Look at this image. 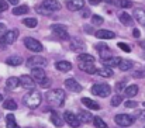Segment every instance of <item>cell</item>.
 <instances>
[{"mask_svg":"<svg viewBox=\"0 0 145 128\" xmlns=\"http://www.w3.org/2000/svg\"><path fill=\"white\" fill-rule=\"evenodd\" d=\"M45 99L52 107H61L63 106L65 103V99H66V93L65 90L62 89H52V90H48L47 94H45Z\"/></svg>","mask_w":145,"mask_h":128,"instance_id":"1","label":"cell"},{"mask_svg":"<svg viewBox=\"0 0 145 128\" xmlns=\"http://www.w3.org/2000/svg\"><path fill=\"white\" fill-rule=\"evenodd\" d=\"M23 101H24V104L27 106V107H30V108H37V107H40V104L42 103V96H41V93L40 91H37V90H30L25 96H24V99H23Z\"/></svg>","mask_w":145,"mask_h":128,"instance_id":"2","label":"cell"},{"mask_svg":"<svg viewBox=\"0 0 145 128\" xmlns=\"http://www.w3.org/2000/svg\"><path fill=\"white\" fill-rule=\"evenodd\" d=\"M18 37V30H10V31H6L1 37H0V48L4 49L7 45H11L13 42H16Z\"/></svg>","mask_w":145,"mask_h":128,"instance_id":"3","label":"cell"},{"mask_svg":"<svg viewBox=\"0 0 145 128\" xmlns=\"http://www.w3.org/2000/svg\"><path fill=\"white\" fill-rule=\"evenodd\" d=\"M92 93L99 97H107L111 93V86L107 83H96L92 87Z\"/></svg>","mask_w":145,"mask_h":128,"instance_id":"4","label":"cell"},{"mask_svg":"<svg viewBox=\"0 0 145 128\" xmlns=\"http://www.w3.org/2000/svg\"><path fill=\"white\" fill-rule=\"evenodd\" d=\"M134 120L135 118L133 116H130V114H117L114 117L116 124L120 125V127H130V125L134 124Z\"/></svg>","mask_w":145,"mask_h":128,"instance_id":"5","label":"cell"},{"mask_svg":"<svg viewBox=\"0 0 145 128\" xmlns=\"http://www.w3.org/2000/svg\"><path fill=\"white\" fill-rule=\"evenodd\" d=\"M24 45L27 49L33 51V52H42L44 51V46L40 41H37L35 38H31V37H27L24 38Z\"/></svg>","mask_w":145,"mask_h":128,"instance_id":"6","label":"cell"},{"mask_svg":"<svg viewBox=\"0 0 145 128\" xmlns=\"http://www.w3.org/2000/svg\"><path fill=\"white\" fill-rule=\"evenodd\" d=\"M51 30L54 33V35L59 40H69V34L66 31V27L62 25V24H54L51 25Z\"/></svg>","mask_w":145,"mask_h":128,"instance_id":"7","label":"cell"},{"mask_svg":"<svg viewBox=\"0 0 145 128\" xmlns=\"http://www.w3.org/2000/svg\"><path fill=\"white\" fill-rule=\"evenodd\" d=\"M47 65V59L44 56H40V55H34L31 58L27 59V66L28 68H44Z\"/></svg>","mask_w":145,"mask_h":128,"instance_id":"8","label":"cell"},{"mask_svg":"<svg viewBox=\"0 0 145 128\" xmlns=\"http://www.w3.org/2000/svg\"><path fill=\"white\" fill-rule=\"evenodd\" d=\"M63 120L66 121L68 125H71L72 128H78L79 125H80V120H79L78 116L73 114L72 111H65V114H63Z\"/></svg>","mask_w":145,"mask_h":128,"instance_id":"9","label":"cell"},{"mask_svg":"<svg viewBox=\"0 0 145 128\" xmlns=\"http://www.w3.org/2000/svg\"><path fill=\"white\" fill-rule=\"evenodd\" d=\"M18 79H20V85H21V87H24V89L33 90V89L35 87L34 79H33L31 76H28V75H23V76H20Z\"/></svg>","mask_w":145,"mask_h":128,"instance_id":"10","label":"cell"},{"mask_svg":"<svg viewBox=\"0 0 145 128\" xmlns=\"http://www.w3.org/2000/svg\"><path fill=\"white\" fill-rule=\"evenodd\" d=\"M66 7L71 11H78L82 10L85 7V0H68L66 1Z\"/></svg>","mask_w":145,"mask_h":128,"instance_id":"11","label":"cell"},{"mask_svg":"<svg viewBox=\"0 0 145 128\" xmlns=\"http://www.w3.org/2000/svg\"><path fill=\"white\" fill-rule=\"evenodd\" d=\"M65 87H66L69 91H73V93H79V91H82V86L79 85L73 78L65 80Z\"/></svg>","mask_w":145,"mask_h":128,"instance_id":"12","label":"cell"},{"mask_svg":"<svg viewBox=\"0 0 145 128\" xmlns=\"http://www.w3.org/2000/svg\"><path fill=\"white\" fill-rule=\"evenodd\" d=\"M31 76H33V79H34L35 82H38V83H41V82L47 78V75H45V72H44V68H33Z\"/></svg>","mask_w":145,"mask_h":128,"instance_id":"13","label":"cell"},{"mask_svg":"<svg viewBox=\"0 0 145 128\" xmlns=\"http://www.w3.org/2000/svg\"><path fill=\"white\" fill-rule=\"evenodd\" d=\"M71 49L75 51V52H85L86 49V45L82 40H78V38H72L71 40Z\"/></svg>","mask_w":145,"mask_h":128,"instance_id":"14","label":"cell"},{"mask_svg":"<svg viewBox=\"0 0 145 128\" xmlns=\"http://www.w3.org/2000/svg\"><path fill=\"white\" fill-rule=\"evenodd\" d=\"M42 6H44L45 8H48L51 13L61 10V3H59L58 0H44V1H42Z\"/></svg>","mask_w":145,"mask_h":128,"instance_id":"15","label":"cell"},{"mask_svg":"<svg viewBox=\"0 0 145 128\" xmlns=\"http://www.w3.org/2000/svg\"><path fill=\"white\" fill-rule=\"evenodd\" d=\"M96 49L99 51V52H100V58H101L103 61L111 56L110 48H108V46H107L106 44H97V45H96Z\"/></svg>","mask_w":145,"mask_h":128,"instance_id":"16","label":"cell"},{"mask_svg":"<svg viewBox=\"0 0 145 128\" xmlns=\"http://www.w3.org/2000/svg\"><path fill=\"white\" fill-rule=\"evenodd\" d=\"M78 118L80 120V123H92L95 117L92 116V113L89 110H80L78 113Z\"/></svg>","mask_w":145,"mask_h":128,"instance_id":"17","label":"cell"},{"mask_svg":"<svg viewBox=\"0 0 145 128\" xmlns=\"http://www.w3.org/2000/svg\"><path fill=\"white\" fill-rule=\"evenodd\" d=\"M95 35L97 38H100V40H113L116 37V34L113 31H110V30H99V31L95 33Z\"/></svg>","mask_w":145,"mask_h":128,"instance_id":"18","label":"cell"},{"mask_svg":"<svg viewBox=\"0 0 145 128\" xmlns=\"http://www.w3.org/2000/svg\"><path fill=\"white\" fill-rule=\"evenodd\" d=\"M95 62H80L79 63V69L86 72V73H96V68L93 65Z\"/></svg>","mask_w":145,"mask_h":128,"instance_id":"19","label":"cell"},{"mask_svg":"<svg viewBox=\"0 0 145 128\" xmlns=\"http://www.w3.org/2000/svg\"><path fill=\"white\" fill-rule=\"evenodd\" d=\"M6 63L10 65V66H20L23 63V58L20 55H11L6 59Z\"/></svg>","mask_w":145,"mask_h":128,"instance_id":"20","label":"cell"},{"mask_svg":"<svg viewBox=\"0 0 145 128\" xmlns=\"http://www.w3.org/2000/svg\"><path fill=\"white\" fill-rule=\"evenodd\" d=\"M120 62H121V58H118V56H110L103 61L104 66H108V68H116L120 65Z\"/></svg>","mask_w":145,"mask_h":128,"instance_id":"21","label":"cell"},{"mask_svg":"<svg viewBox=\"0 0 145 128\" xmlns=\"http://www.w3.org/2000/svg\"><path fill=\"white\" fill-rule=\"evenodd\" d=\"M134 18L141 25H145V8H134Z\"/></svg>","mask_w":145,"mask_h":128,"instance_id":"22","label":"cell"},{"mask_svg":"<svg viewBox=\"0 0 145 128\" xmlns=\"http://www.w3.org/2000/svg\"><path fill=\"white\" fill-rule=\"evenodd\" d=\"M55 68L61 72H69L72 69V63L68 62V61H59V62L55 63Z\"/></svg>","mask_w":145,"mask_h":128,"instance_id":"23","label":"cell"},{"mask_svg":"<svg viewBox=\"0 0 145 128\" xmlns=\"http://www.w3.org/2000/svg\"><path fill=\"white\" fill-rule=\"evenodd\" d=\"M82 103L89 108V110H99L100 108V104L96 103L95 100H92V99H88V97H82Z\"/></svg>","mask_w":145,"mask_h":128,"instance_id":"24","label":"cell"},{"mask_svg":"<svg viewBox=\"0 0 145 128\" xmlns=\"http://www.w3.org/2000/svg\"><path fill=\"white\" fill-rule=\"evenodd\" d=\"M96 73L99 75V76H103V78H111V76H114V73H113V68H108V66H104V68L97 69Z\"/></svg>","mask_w":145,"mask_h":128,"instance_id":"25","label":"cell"},{"mask_svg":"<svg viewBox=\"0 0 145 128\" xmlns=\"http://www.w3.org/2000/svg\"><path fill=\"white\" fill-rule=\"evenodd\" d=\"M133 66H134V63H133V61H130V59H121V62H120V65H118V68H120L121 72H127V71L133 69Z\"/></svg>","mask_w":145,"mask_h":128,"instance_id":"26","label":"cell"},{"mask_svg":"<svg viewBox=\"0 0 145 128\" xmlns=\"http://www.w3.org/2000/svg\"><path fill=\"white\" fill-rule=\"evenodd\" d=\"M6 86H7V89H8V90H14V89H17V87L20 86V79H18V78L11 76V78H8V79H7Z\"/></svg>","mask_w":145,"mask_h":128,"instance_id":"27","label":"cell"},{"mask_svg":"<svg viewBox=\"0 0 145 128\" xmlns=\"http://www.w3.org/2000/svg\"><path fill=\"white\" fill-rule=\"evenodd\" d=\"M51 121H52V124H54L55 127H59V128L63 127V124H65L63 120H62V118L58 116V113H55V111L51 113Z\"/></svg>","mask_w":145,"mask_h":128,"instance_id":"28","label":"cell"},{"mask_svg":"<svg viewBox=\"0 0 145 128\" xmlns=\"http://www.w3.org/2000/svg\"><path fill=\"white\" fill-rule=\"evenodd\" d=\"M6 127L7 128H20V125L16 121V117L13 114H7L6 117Z\"/></svg>","mask_w":145,"mask_h":128,"instance_id":"29","label":"cell"},{"mask_svg":"<svg viewBox=\"0 0 145 128\" xmlns=\"http://www.w3.org/2000/svg\"><path fill=\"white\" fill-rule=\"evenodd\" d=\"M118 18H120V21H121L124 25H131V24H133V17H131L128 13H125V11L120 13Z\"/></svg>","mask_w":145,"mask_h":128,"instance_id":"30","label":"cell"},{"mask_svg":"<svg viewBox=\"0 0 145 128\" xmlns=\"http://www.w3.org/2000/svg\"><path fill=\"white\" fill-rule=\"evenodd\" d=\"M28 11H30V8H28V6H25V4L17 6V7L13 8V14H14V16H23V14H27Z\"/></svg>","mask_w":145,"mask_h":128,"instance_id":"31","label":"cell"},{"mask_svg":"<svg viewBox=\"0 0 145 128\" xmlns=\"http://www.w3.org/2000/svg\"><path fill=\"white\" fill-rule=\"evenodd\" d=\"M124 91H125V96H128V97H134V96L138 94V86L137 85H130V86H127V87L124 89Z\"/></svg>","mask_w":145,"mask_h":128,"instance_id":"32","label":"cell"},{"mask_svg":"<svg viewBox=\"0 0 145 128\" xmlns=\"http://www.w3.org/2000/svg\"><path fill=\"white\" fill-rule=\"evenodd\" d=\"M78 61H79V62H95V56L90 55V54L82 52V54L78 55Z\"/></svg>","mask_w":145,"mask_h":128,"instance_id":"33","label":"cell"},{"mask_svg":"<svg viewBox=\"0 0 145 128\" xmlns=\"http://www.w3.org/2000/svg\"><path fill=\"white\" fill-rule=\"evenodd\" d=\"M3 107L6 108V110H17V103L13 100V99H7L6 101H3Z\"/></svg>","mask_w":145,"mask_h":128,"instance_id":"34","label":"cell"},{"mask_svg":"<svg viewBox=\"0 0 145 128\" xmlns=\"http://www.w3.org/2000/svg\"><path fill=\"white\" fill-rule=\"evenodd\" d=\"M23 24H24L25 27H28V28H34V27H37L38 21H37V18L28 17V18H24V20H23Z\"/></svg>","mask_w":145,"mask_h":128,"instance_id":"35","label":"cell"},{"mask_svg":"<svg viewBox=\"0 0 145 128\" xmlns=\"http://www.w3.org/2000/svg\"><path fill=\"white\" fill-rule=\"evenodd\" d=\"M116 3L121 8H130V7H133V1H130V0H117Z\"/></svg>","mask_w":145,"mask_h":128,"instance_id":"36","label":"cell"},{"mask_svg":"<svg viewBox=\"0 0 145 128\" xmlns=\"http://www.w3.org/2000/svg\"><path fill=\"white\" fill-rule=\"evenodd\" d=\"M93 124H95V127L96 128H108L107 127V124H106L100 117H95V118H93Z\"/></svg>","mask_w":145,"mask_h":128,"instance_id":"37","label":"cell"},{"mask_svg":"<svg viewBox=\"0 0 145 128\" xmlns=\"http://www.w3.org/2000/svg\"><path fill=\"white\" fill-rule=\"evenodd\" d=\"M121 103H123V97H121V96L117 94V96L111 97V106H113V107H117V106H120Z\"/></svg>","mask_w":145,"mask_h":128,"instance_id":"38","label":"cell"},{"mask_svg":"<svg viewBox=\"0 0 145 128\" xmlns=\"http://www.w3.org/2000/svg\"><path fill=\"white\" fill-rule=\"evenodd\" d=\"M35 11H37V13H40V14H44V16H48V14H51V11H49L48 8H45L42 4L37 6V7H35Z\"/></svg>","mask_w":145,"mask_h":128,"instance_id":"39","label":"cell"},{"mask_svg":"<svg viewBox=\"0 0 145 128\" xmlns=\"http://www.w3.org/2000/svg\"><path fill=\"white\" fill-rule=\"evenodd\" d=\"M135 120H140V121H145V110H138L135 111V114L133 116Z\"/></svg>","mask_w":145,"mask_h":128,"instance_id":"40","label":"cell"},{"mask_svg":"<svg viewBox=\"0 0 145 128\" xmlns=\"http://www.w3.org/2000/svg\"><path fill=\"white\" fill-rule=\"evenodd\" d=\"M103 17L101 16H97V14H95V16H92V23L95 24V25H101L103 24Z\"/></svg>","mask_w":145,"mask_h":128,"instance_id":"41","label":"cell"},{"mask_svg":"<svg viewBox=\"0 0 145 128\" xmlns=\"http://www.w3.org/2000/svg\"><path fill=\"white\" fill-rule=\"evenodd\" d=\"M137 106H138V103H137V101H131V100L125 101V107H128V108H135Z\"/></svg>","mask_w":145,"mask_h":128,"instance_id":"42","label":"cell"},{"mask_svg":"<svg viewBox=\"0 0 145 128\" xmlns=\"http://www.w3.org/2000/svg\"><path fill=\"white\" fill-rule=\"evenodd\" d=\"M8 8V4H7V1H4V0H0V13L1 11H6Z\"/></svg>","mask_w":145,"mask_h":128,"instance_id":"43","label":"cell"},{"mask_svg":"<svg viewBox=\"0 0 145 128\" xmlns=\"http://www.w3.org/2000/svg\"><path fill=\"white\" fill-rule=\"evenodd\" d=\"M118 48H121L123 51H125V52H130L131 51V48L127 45V44H124V42H118Z\"/></svg>","mask_w":145,"mask_h":128,"instance_id":"44","label":"cell"},{"mask_svg":"<svg viewBox=\"0 0 145 128\" xmlns=\"http://www.w3.org/2000/svg\"><path fill=\"white\" fill-rule=\"evenodd\" d=\"M123 89H125V82L123 80V82H118L117 85H116V90L117 91H121Z\"/></svg>","mask_w":145,"mask_h":128,"instance_id":"45","label":"cell"},{"mask_svg":"<svg viewBox=\"0 0 145 128\" xmlns=\"http://www.w3.org/2000/svg\"><path fill=\"white\" fill-rule=\"evenodd\" d=\"M134 78H144L145 76V71H137V72H134V75H133Z\"/></svg>","mask_w":145,"mask_h":128,"instance_id":"46","label":"cell"},{"mask_svg":"<svg viewBox=\"0 0 145 128\" xmlns=\"http://www.w3.org/2000/svg\"><path fill=\"white\" fill-rule=\"evenodd\" d=\"M83 30H85L86 34H95V30L92 27H89V25H83Z\"/></svg>","mask_w":145,"mask_h":128,"instance_id":"47","label":"cell"},{"mask_svg":"<svg viewBox=\"0 0 145 128\" xmlns=\"http://www.w3.org/2000/svg\"><path fill=\"white\" fill-rule=\"evenodd\" d=\"M82 10H83V8H82ZM89 16H90V10L85 8V10L82 11V17H85V18H86V17H89Z\"/></svg>","mask_w":145,"mask_h":128,"instance_id":"48","label":"cell"},{"mask_svg":"<svg viewBox=\"0 0 145 128\" xmlns=\"http://www.w3.org/2000/svg\"><path fill=\"white\" fill-rule=\"evenodd\" d=\"M133 35H134L135 38H140V35H141V33H140V30H137V28H134V30H133Z\"/></svg>","mask_w":145,"mask_h":128,"instance_id":"49","label":"cell"},{"mask_svg":"<svg viewBox=\"0 0 145 128\" xmlns=\"http://www.w3.org/2000/svg\"><path fill=\"white\" fill-rule=\"evenodd\" d=\"M4 33H6V25H4L3 23H0V37H1Z\"/></svg>","mask_w":145,"mask_h":128,"instance_id":"50","label":"cell"},{"mask_svg":"<svg viewBox=\"0 0 145 128\" xmlns=\"http://www.w3.org/2000/svg\"><path fill=\"white\" fill-rule=\"evenodd\" d=\"M100 1H101V0H89V3H90V4H93V6L100 4Z\"/></svg>","mask_w":145,"mask_h":128,"instance_id":"51","label":"cell"},{"mask_svg":"<svg viewBox=\"0 0 145 128\" xmlns=\"http://www.w3.org/2000/svg\"><path fill=\"white\" fill-rule=\"evenodd\" d=\"M7 1H8L10 4H14V6H17V4H18V0H7Z\"/></svg>","mask_w":145,"mask_h":128,"instance_id":"52","label":"cell"},{"mask_svg":"<svg viewBox=\"0 0 145 128\" xmlns=\"http://www.w3.org/2000/svg\"><path fill=\"white\" fill-rule=\"evenodd\" d=\"M1 101H3V94L0 93V103H1Z\"/></svg>","mask_w":145,"mask_h":128,"instance_id":"53","label":"cell"},{"mask_svg":"<svg viewBox=\"0 0 145 128\" xmlns=\"http://www.w3.org/2000/svg\"><path fill=\"white\" fill-rule=\"evenodd\" d=\"M103 1H106V3H111L113 0H103Z\"/></svg>","mask_w":145,"mask_h":128,"instance_id":"54","label":"cell"},{"mask_svg":"<svg viewBox=\"0 0 145 128\" xmlns=\"http://www.w3.org/2000/svg\"><path fill=\"white\" fill-rule=\"evenodd\" d=\"M142 106H144V107H145V101H144V103H142Z\"/></svg>","mask_w":145,"mask_h":128,"instance_id":"55","label":"cell"}]
</instances>
